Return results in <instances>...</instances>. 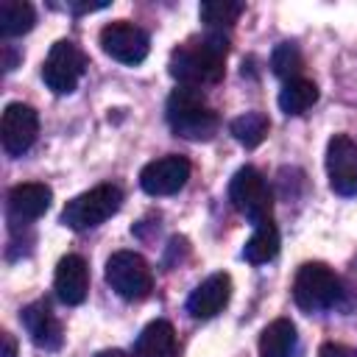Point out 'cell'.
Listing matches in <instances>:
<instances>
[{
  "label": "cell",
  "instance_id": "9c48e42d",
  "mask_svg": "<svg viewBox=\"0 0 357 357\" xmlns=\"http://www.w3.org/2000/svg\"><path fill=\"white\" fill-rule=\"evenodd\" d=\"M39 137V114L28 103H8L0 117V142L8 156H22Z\"/></svg>",
  "mask_w": 357,
  "mask_h": 357
},
{
  "label": "cell",
  "instance_id": "6da1fadb",
  "mask_svg": "<svg viewBox=\"0 0 357 357\" xmlns=\"http://www.w3.org/2000/svg\"><path fill=\"white\" fill-rule=\"evenodd\" d=\"M229 42L220 31H209L198 39H187L173 47L167 59V73L178 81V86H209L218 84L226 73Z\"/></svg>",
  "mask_w": 357,
  "mask_h": 357
},
{
  "label": "cell",
  "instance_id": "52a82bcc",
  "mask_svg": "<svg viewBox=\"0 0 357 357\" xmlns=\"http://www.w3.org/2000/svg\"><path fill=\"white\" fill-rule=\"evenodd\" d=\"M84 73H86V56L70 39H59L50 47V53H47V59L42 64V81L53 95L75 92V86H78Z\"/></svg>",
  "mask_w": 357,
  "mask_h": 357
},
{
  "label": "cell",
  "instance_id": "7c38bea8",
  "mask_svg": "<svg viewBox=\"0 0 357 357\" xmlns=\"http://www.w3.org/2000/svg\"><path fill=\"white\" fill-rule=\"evenodd\" d=\"M53 201V190L42 181H25L8 190V220L11 229H17L20 223L28 226L33 220H39Z\"/></svg>",
  "mask_w": 357,
  "mask_h": 357
},
{
  "label": "cell",
  "instance_id": "44dd1931",
  "mask_svg": "<svg viewBox=\"0 0 357 357\" xmlns=\"http://www.w3.org/2000/svg\"><path fill=\"white\" fill-rule=\"evenodd\" d=\"M229 131L240 145L257 148V145L265 142V137L271 131V120H268L265 112H245V114H240L229 123Z\"/></svg>",
  "mask_w": 357,
  "mask_h": 357
},
{
  "label": "cell",
  "instance_id": "2e32d148",
  "mask_svg": "<svg viewBox=\"0 0 357 357\" xmlns=\"http://www.w3.org/2000/svg\"><path fill=\"white\" fill-rule=\"evenodd\" d=\"M178 340L170 321H151L134 340V357H176Z\"/></svg>",
  "mask_w": 357,
  "mask_h": 357
},
{
  "label": "cell",
  "instance_id": "ffe728a7",
  "mask_svg": "<svg viewBox=\"0 0 357 357\" xmlns=\"http://www.w3.org/2000/svg\"><path fill=\"white\" fill-rule=\"evenodd\" d=\"M36 11L25 0H3L0 3V33L3 36H22L33 28Z\"/></svg>",
  "mask_w": 357,
  "mask_h": 357
},
{
  "label": "cell",
  "instance_id": "ba28073f",
  "mask_svg": "<svg viewBox=\"0 0 357 357\" xmlns=\"http://www.w3.org/2000/svg\"><path fill=\"white\" fill-rule=\"evenodd\" d=\"M98 42H100V50L109 59H114L120 64H128V67L142 64L148 59V50H151L148 33L139 25L128 22V20H117V22L103 25Z\"/></svg>",
  "mask_w": 357,
  "mask_h": 357
},
{
  "label": "cell",
  "instance_id": "484cf974",
  "mask_svg": "<svg viewBox=\"0 0 357 357\" xmlns=\"http://www.w3.org/2000/svg\"><path fill=\"white\" fill-rule=\"evenodd\" d=\"M0 337H3V354L0 357H17V340H14V335L11 332H3Z\"/></svg>",
  "mask_w": 357,
  "mask_h": 357
},
{
  "label": "cell",
  "instance_id": "5bb4252c",
  "mask_svg": "<svg viewBox=\"0 0 357 357\" xmlns=\"http://www.w3.org/2000/svg\"><path fill=\"white\" fill-rule=\"evenodd\" d=\"M231 298V276L218 271L212 276H206L187 298V312L195 318V321H209L215 318Z\"/></svg>",
  "mask_w": 357,
  "mask_h": 357
},
{
  "label": "cell",
  "instance_id": "7a4b0ae2",
  "mask_svg": "<svg viewBox=\"0 0 357 357\" xmlns=\"http://www.w3.org/2000/svg\"><path fill=\"white\" fill-rule=\"evenodd\" d=\"M165 114H167V126L173 128V134L192 139V142L212 139L220 126L218 112L206 103L204 92L195 86H176L167 98Z\"/></svg>",
  "mask_w": 357,
  "mask_h": 357
},
{
  "label": "cell",
  "instance_id": "8fae6325",
  "mask_svg": "<svg viewBox=\"0 0 357 357\" xmlns=\"http://www.w3.org/2000/svg\"><path fill=\"white\" fill-rule=\"evenodd\" d=\"M190 162L178 153H167V156H159L153 162H148L142 170H139V187L159 198V195H173L178 192L187 178H190Z\"/></svg>",
  "mask_w": 357,
  "mask_h": 357
},
{
  "label": "cell",
  "instance_id": "d6986e66",
  "mask_svg": "<svg viewBox=\"0 0 357 357\" xmlns=\"http://www.w3.org/2000/svg\"><path fill=\"white\" fill-rule=\"evenodd\" d=\"M318 100V86L310 78H293L284 81V86L279 89V109L284 114H304L312 103Z\"/></svg>",
  "mask_w": 357,
  "mask_h": 357
},
{
  "label": "cell",
  "instance_id": "30bf717a",
  "mask_svg": "<svg viewBox=\"0 0 357 357\" xmlns=\"http://www.w3.org/2000/svg\"><path fill=\"white\" fill-rule=\"evenodd\" d=\"M326 176L332 192L351 198L357 195V142L346 134H335L326 145Z\"/></svg>",
  "mask_w": 357,
  "mask_h": 357
},
{
  "label": "cell",
  "instance_id": "8992f818",
  "mask_svg": "<svg viewBox=\"0 0 357 357\" xmlns=\"http://www.w3.org/2000/svg\"><path fill=\"white\" fill-rule=\"evenodd\" d=\"M106 284L120 298L139 301L153 290V273L137 251H114L106 259Z\"/></svg>",
  "mask_w": 357,
  "mask_h": 357
},
{
  "label": "cell",
  "instance_id": "7402d4cb",
  "mask_svg": "<svg viewBox=\"0 0 357 357\" xmlns=\"http://www.w3.org/2000/svg\"><path fill=\"white\" fill-rule=\"evenodd\" d=\"M243 8L245 6L237 0H206V3H201L198 17L209 31H220V28H231L240 20Z\"/></svg>",
  "mask_w": 357,
  "mask_h": 357
},
{
  "label": "cell",
  "instance_id": "d4e9b609",
  "mask_svg": "<svg viewBox=\"0 0 357 357\" xmlns=\"http://www.w3.org/2000/svg\"><path fill=\"white\" fill-rule=\"evenodd\" d=\"M17 61H20V53L14 50V45H3V70L11 73L17 67Z\"/></svg>",
  "mask_w": 357,
  "mask_h": 357
},
{
  "label": "cell",
  "instance_id": "9a60e30c",
  "mask_svg": "<svg viewBox=\"0 0 357 357\" xmlns=\"http://www.w3.org/2000/svg\"><path fill=\"white\" fill-rule=\"evenodd\" d=\"M53 290H56L59 301L67 307L84 304V298L89 293V268H86L84 257L67 254L59 259L56 273H53Z\"/></svg>",
  "mask_w": 357,
  "mask_h": 357
},
{
  "label": "cell",
  "instance_id": "5b68a950",
  "mask_svg": "<svg viewBox=\"0 0 357 357\" xmlns=\"http://www.w3.org/2000/svg\"><path fill=\"white\" fill-rule=\"evenodd\" d=\"M229 201L251 226H259V223L271 220V212H273L271 187H268L265 176L257 167H251V165L240 167L231 176V181H229Z\"/></svg>",
  "mask_w": 357,
  "mask_h": 357
},
{
  "label": "cell",
  "instance_id": "603a6c76",
  "mask_svg": "<svg viewBox=\"0 0 357 357\" xmlns=\"http://www.w3.org/2000/svg\"><path fill=\"white\" fill-rule=\"evenodd\" d=\"M301 67H304V56H301V50H298L296 42H282V45L273 47V53H271V70L279 78L293 81V78H298Z\"/></svg>",
  "mask_w": 357,
  "mask_h": 357
},
{
  "label": "cell",
  "instance_id": "ac0fdd59",
  "mask_svg": "<svg viewBox=\"0 0 357 357\" xmlns=\"http://www.w3.org/2000/svg\"><path fill=\"white\" fill-rule=\"evenodd\" d=\"M276 254H279V231L273 220L254 226V234L243 245V259L251 265H262V262H271Z\"/></svg>",
  "mask_w": 357,
  "mask_h": 357
},
{
  "label": "cell",
  "instance_id": "e0dca14e",
  "mask_svg": "<svg viewBox=\"0 0 357 357\" xmlns=\"http://www.w3.org/2000/svg\"><path fill=\"white\" fill-rule=\"evenodd\" d=\"M296 340V324L290 318H276L259 335V357H293Z\"/></svg>",
  "mask_w": 357,
  "mask_h": 357
},
{
  "label": "cell",
  "instance_id": "277c9868",
  "mask_svg": "<svg viewBox=\"0 0 357 357\" xmlns=\"http://www.w3.org/2000/svg\"><path fill=\"white\" fill-rule=\"evenodd\" d=\"M123 204V190L117 184H98L75 198H70L61 209V223L84 231L92 226H100L103 220H109Z\"/></svg>",
  "mask_w": 357,
  "mask_h": 357
},
{
  "label": "cell",
  "instance_id": "4fadbf2b",
  "mask_svg": "<svg viewBox=\"0 0 357 357\" xmlns=\"http://www.w3.org/2000/svg\"><path fill=\"white\" fill-rule=\"evenodd\" d=\"M20 324L25 326V332H28V337L36 349H45V351H59L61 349L64 329H61V321L53 315L47 301H33V304L22 307L20 310Z\"/></svg>",
  "mask_w": 357,
  "mask_h": 357
},
{
  "label": "cell",
  "instance_id": "4316f807",
  "mask_svg": "<svg viewBox=\"0 0 357 357\" xmlns=\"http://www.w3.org/2000/svg\"><path fill=\"white\" fill-rule=\"evenodd\" d=\"M75 14H89V11H100V8H106V3H73L70 6Z\"/></svg>",
  "mask_w": 357,
  "mask_h": 357
},
{
  "label": "cell",
  "instance_id": "3957f363",
  "mask_svg": "<svg viewBox=\"0 0 357 357\" xmlns=\"http://www.w3.org/2000/svg\"><path fill=\"white\" fill-rule=\"evenodd\" d=\"M343 296L340 279L324 262H304L293 279V301L304 312L332 310Z\"/></svg>",
  "mask_w": 357,
  "mask_h": 357
},
{
  "label": "cell",
  "instance_id": "83f0119b",
  "mask_svg": "<svg viewBox=\"0 0 357 357\" xmlns=\"http://www.w3.org/2000/svg\"><path fill=\"white\" fill-rule=\"evenodd\" d=\"M95 357H126L120 349H106V351H98Z\"/></svg>",
  "mask_w": 357,
  "mask_h": 357
},
{
  "label": "cell",
  "instance_id": "cb8c5ba5",
  "mask_svg": "<svg viewBox=\"0 0 357 357\" xmlns=\"http://www.w3.org/2000/svg\"><path fill=\"white\" fill-rule=\"evenodd\" d=\"M318 354H321V357H357L351 349H346V346H340V343H324Z\"/></svg>",
  "mask_w": 357,
  "mask_h": 357
}]
</instances>
